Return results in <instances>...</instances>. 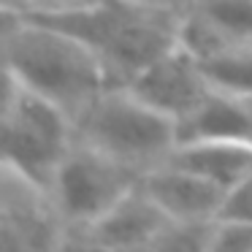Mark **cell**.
Returning a JSON list of instances; mask_svg holds the SVG:
<instances>
[{
	"label": "cell",
	"instance_id": "15",
	"mask_svg": "<svg viewBox=\"0 0 252 252\" xmlns=\"http://www.w3.org/2000/svg\"><path fill=\"white\" fill-rule=\"evenodd\" d=\"M206 225H187V222H171L163 233L155 239L147 252H206Z\"/></svg>",
	"mask_w": 252,
	"mask_h": 252
},
{
	"label": "cell",
	"instance_id": "12",
	"mask_svg": "<svg viewBox=\"0 0 252 252\" xmlns=\"http://www.w3.org/2000/svg\"><path fill=\"white\" fill-rule=\"evenodd\" d=\"M203 79L214 93H225L233 98H252V44H230L214 55L198 60Z\"/></svg>",
	"mask_w": 252,
	"mask_h": 252
},
{
	"label": "cell",
	"instance_id": "18",
	"mask_svg": "<svg viewBox=\"0 0 252 252\" xmlns=\"http://www.w3.org/2000/svg\"><path fill=\"white\" fill-rule=\"evenodd\" d=\"M57 252H117L111 247H106L103 241H98L95 236H90L87 230L79 228H68L65 236H63Z\"/></svg>",
	"mask_w": 252,
	"mask_h": 252
},
{
	"label": "cell",
	"instance_id": "19",
	"mask_svg": "<svg viewBox=\"0 0 252 252\" xmlns=\"http://www.w3.org/2000/svg\"><path fill=\"white\" fill-rule=\"evenodd\" d=\"M127 3H138V6H152V8H168V11H185L192 0H127Z\"/></svg>",
	"mask_w": 252,
	"mask_h": 252
},
{
	"label": "cell",
	"instance_id": "10",
	"mask_svg": "<svg viewBox=\"0 0 252 252\" xmlns=\"http://www.w3.org/2000/svg\"><path fill=\"white\" fill-rule=\"evenodd\" d=\"M165 163L230 190L252 171V141H182Z\"/></svg>",
	"mask_w": 252,
	"mask_h": 252
},
{
	"label": "cell",
	"instance_id": "6",
	"mask_svg": "<svg viewBox=\"0 0 252 252\" xmlns=\"http://www.w3.org/2000/svg\"><path fill=\"white\" fill-rule=\"evenodd\" d=\"M0 198L3 252H57L68 228L49 192L3 168Z\"/></svg>",
	"mask_w": 252,
	"mask_h": 252
},
{
	"label": "cell",
	"instance_id": "17",
	"mask_svg": "<svg viewBox=\"0 0 252 252\" xmlns=\"http://www.w3.org/2000/svg\"><path fill=\"white\" fill-rule=\"evenodd\" d=\"M98 0H3V11L14 14H46V11H65V8L87 6Z\"/></svg>",
	"mask_w": 252,
	"mask_h": 252
},
{
	"label": "cell",
	"instance_id": "14",
	"mask_svg": "<svg viewBox=\"0 0 252 252\" xmlns=\"http://www.w3.org/2000/svg\"><path fill=\"white\" fill-rule=\"evenodd\" d=\"M206 252H252V222H239V220L209 222Z\"/></svg>",
	"mask_w": 252,
	"mask_h": 252
},
{
	"label": "cell",
	"instance_id": "16",
	"mask_svg": "<svg viewBox=\"0 0 252 252\" xmlns=\"http://www.w3.org/2000/svg\"><path fill=\"white\" fill-rule=\"evenodd\" d=\"M217 220L252 222V171L241 182H236L230 190H225V198H222V206H220Z\"/></svg>",
	"mask_w": 252,
	"mask_h": 252
},
{
	"label": "cell",
	"instance_id": "3",
	"mask_svg": "<svg viewBox=\"0 0 252 252\" xmlns=\"http://www.w3.org/2000/svg\"><path fill=\"white\" fill-rule=\"evenodd\" d=\"M76 138L147 174L168 160L179 130L171 117L120 84L98 95L76 117Z\"/></svg>",
	"mask_w": 252,
	"mask_h": 252
},
{
	"label": "cell",
	"instance_id": "2",
	"mask_svg": "<svg viewBox=\"0 0 252 252\" xmlns=\"http://www.w3.org/2000/svg\"><path fill=\"white\" fill-rule=\"evenodd\" d=\"M19 17L52 25L87 44L109 65L120 84H127L149 63L179 46L182 11L138 6L127 0H98L65 11L19 14Z\"/></svg>",
	"mask_w": 252,
	"mask_h": 252
},
{
	"label": "cell",
	"instance_id": "8",
	"mask_svg": "<svg viewBox=\"0 0 252 252\" xmlns=\"http://www.w3.org/2000/svg\"><path fill=\"white\" fill-rule=\"evenodd\" d=\"M147 195L163 209L171 222L206 225L214 222L222 206L225 190L190 171L171 163H160L141 176Z\"/></svg>",
	"mask_w": 252,
	"mask_h": 252
},
{
	"label": "cell",
	"instance_id": "1",
	"mask_svg": "<svg viewBox=\"0 0 252 252\" xmlns=\"http://www.w3.org/2000/svg\"><path fill=\"white\" fill-rule=\"evenodd\" d=\"M3 71L68 111L73 122L98 95L120 87L109 65L87 44L11 11H3Z\"/></svg>",
	"mask_w": 252,
	"mask_h": 252
},
{
	"label": "cell",
	"instance_id": "9",
	"mask_svg": "<svg viewBox=\"0 0 252 252\" xmlns=\"http://www.w3.org/2000/svg\"><path fill=\"white\" fill-rule=\"evenodd\" d=\"M171 225V220L163 214V209L147 195L141 185L133 192H127L117 206H111L100 220H95L87 230L98 241L117 252H144L155 244L160 233Z\"/></svg>",
	"mask_w": 252,
	"mask_h": 252
},
{
	"label": "cell",
	"instance_id": "7",
	"mask_svg": "<svg viewBox=\"0 0 252 252\" xmlns=\"http://www.w3.org/2000/svg\"><path fill=\"white\" fill-rule=\"evenodd\" d=\"M125 87L152 109L171 117L176 125L212 93L198 60L185 46H174L163 57L149 63Z\"/></svg>",
	"mask_w": 252,
	"mask_h": 252
},
{
	"label": "cell",
	"instance_id": "11",
	"mask_svg": "<svg viewBox=\"0 0 252 252\" xmlns=\"http://www.w3.org/2000/svg\"><path fill=\"white\" fill-rule=\"evenodd\" d=\"M182 141H252V109L247 100L225 93H209L176 125Z\"/></svg>",
	"mask_w": 252,
	"mask_h": 252
},
{
	"label": "cell",
	"instance_id": "5",
	"mask_svg": "<svg viewBox=\"0 0 252 252\" xmlns=\"http://www.w3.org/2000/svg\"><path fill=\"white\" fill-rule=\"evenodd\" d=\"M141 176V171L76 138L52 179L49 195L65 228H90L136 190Z\"/></svg>",
	"mask_w": 252,
	"mask_h": 252
},
{
	"label": "cell",
	"instance_id": "13",
	"mask_svg": "<svg viewBox=\"0 0 252 252\" xmlns=\"http://www.w3.org/2000/svg\"><path fill=\"white\" fill-rule=\"evenodd\" d=\"M187 11L222 44H252V0H192Z\"/></svg>",
	"mask_w": 252,
	"mask_h": 252
},
{
	"label": "cell",
	"instance_id": "4",
	"mask_svg": "<svg viewBox=\"0 0 252 252\" xmlns=\"http://www.w3.org/2000/svg\"><path fill=\"white\" fill-rule=\"evenodd\" d=\"M76 144V122L52 100L3 79V168L49 192L60 163Z\"/></svg>",
	"mask_w": 252,
	"mask_h": 252
}]
</instances>
